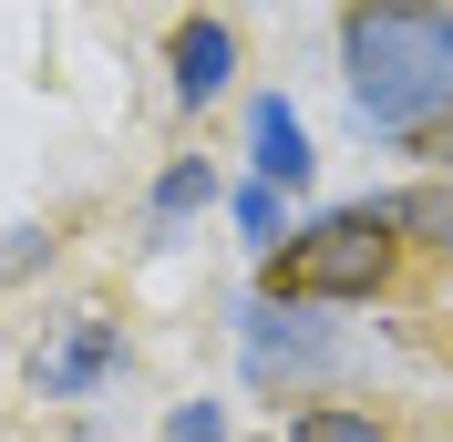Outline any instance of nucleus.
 Masks as SVG:
<instances>
[{
  "instance_id": "nucleus-9",
  "label": "nucleus",
  "mask_w": 453,
  "mask_h": 442,
  "mask_svg": "<svg viewBox=\"0 0 453 442\" xmlns=\"http://www.w3.org/2000/svg\"><path fill=\"white\" fill-rule=\"evenodd\" d=\"M226 217H237V248H248L257 268H268V257L288 248V195H279V186H257V175H237V186H226Z\"/></svg>"
},
{
  "instance_id": "nucleus-3",
  "label": "nucleus",
  "mask_w": 453,
  "mask_h": 442,
  "mask_svg": "<svg viewBox=\"0 0 453 442\" xmlns=\"http://www.w3.org/2000/svg\"><path fill=\"white\" fill-rule=\"evenodd\" d=\"M226 330H237V350H248V381L257 391H299V401H310L319 381L350 370V339H340L319 309H288V299H268V288L226 299Z\"/></svg>"
},
{
  "instance_id": "nucleus-7",
  "label": "nucleus",
  "mask_w": 453,
  "mask_h": 442,
  "mask_svg": "<svg viewBox=\"0 0 453 442\" xmlns=\"http://www.w3.org/2000/svg\"><path fill=\"white\" fill-rule=\"evenodd\" d=\"M206 206H226V175H217V155H175L155 186H144V248H175L186 226L206 217Z\"/></svg>"
},
{
  "instance_id": "nucleus-10",
  "label": "nucleus",
  "mask_w": 453,
  "mask_h": 442,
  "mask_svg": "<svg viewBox=\"0 0 453 442\" xmlns=\"http://www.w3.org/2000/svg\"><path fill=\"white\" fill-rule=\"evenodd\" d=\"M288 442H392V422L361 412V401H299L288 412Z\"/></svg>"
},
{
  "instance_id": "nucleus-1",
  "label": "nucleus",
  "mask_w": 453,
  "mask_h": 442,
  "mask_svg": "<svg viewBox=\"0 0 453 442\" xmlns=\"http://www.w3.org/2000/svg\"><path fill=\"white\" fill-rule=\"evenodd\" d=\"M402 278V237L381 195H350V206H319V217L288 226V248L257 268V288L288 309H371Z\"/></svg>"
},
{
  "instance_id": "nucleus-11",
  "label": "nucleus",
  "mask_w": 453,
  "mask_h": 442,
  "mask_svg": "<svg viewBox=\"0 0 453 442\" xmlns=\"http://www.w3.org/2000/svg\"><path fill=\"white\" fill-rule=\"evenodd\" d=\"M42 268H52V226H11V237H0V278H11V288H21V278H42Z\"/></svg>"
},
{
  "instance_id": "nucleus-5",
  "label": "nucleus",
  "mask_w": 453,
  "mask_h": 442,
  "mask_svg": "<svg viewBox=\"0 0 453 442\" xmlns=\"http://www.w3.org/2000/svg\"><path fill=\"white\" fill-rule=\"evenodd\" d=\"M226 83H237V31H226L217 11H186V21L165 31V93L186 113H206Z\"/></svg>"
},
{
  "instance_id": "nucleus-2",
  "label": "nucleus",
  "mask_w": 453,
  "mask_h": 442,
  "mask_svg": "<svg viewBox=\"0 0 453 442\" xmlns=\"http://www.w3.org/2000/svg\"><path fill=\"white\" fill-rule=\"evenodd\" d=\"M433 72H453V0H350L340 11V83L361 124L423 93Z\"/></svg>"
},
{
  "instance_id": "nucleus-13",
  "label": "nucleus",
  "mask_w": 453,
  "mask_h": 442,
  "mask_svg": "<svg viewBox=\"0 0 453 442\" xmlns=\"http://www.w3.org/2000/svg\"><path fill=\"white\" fill-rule=\"evenodd\" d=\"M412 155H433V175H453V113L433 124V134H412Z\"/></svg>"
},
{
  "instance_id": "nucleus-12",
  "label": "nucleus",
  "mask_w": 453,
  "mask_h": 442,
  "mask_svg": "<svg viewBox=\"0 0 453 442\" xmlns=\"http://www.w3.org/2000/svg\"><path fill=\"white\" fill-rule=\"evenodd\" d=\"M165 442H226V401H206V391H186L165 412Z\"/></svg>"
},
{
  "instance_id": "nucleus-8",
  "label": "nucleus",
  "mask_w": 453,
  "mask_h": 442,
  "mask_svg": "<svg viewBox=\"0 0 453 442\" xmlns=\"http://www.w3.org/2000/svg\"><path fill=\"white\" fill-rule=\"evenodd\" d=\"M381 206H392V237H402V248H423V257L453 268V175H412V186L381 195Z\"/></svg>"
},
{
  "instance_id": "nucleus-6",
  "label": "nucleus",
  "mask_w": 453,
  "mask_h": 442,
  "mask_svg": "<svg viewBox=\"0 0 453 442\" xmlns=\"http://www.w3.org/2000/svg\"><path fill=\"white\" fill-rule=\"evenodd\" d=\"M248 175H257V186H279V195H310L319 144H310V124H299L288 93H257V103H248Z\"/></svg>"
},
{
  "instance_id": "nucleus-4",
  "label": "nucleus",
  "mask_w": 453,
  "mask_h": 442,
  "mask_svg": "<svg viewBox=\"0 0 453 442\" xmlns=\"http://www.w3.org/2000/svg\"><path fill=\"white\" fill-rule=\"evenodd\" d=\"M124 360H134V339H124L113 309H62V330L31 350V391L42 401H93L104 381H124Z\"/></svg>"
}]
</instances>
